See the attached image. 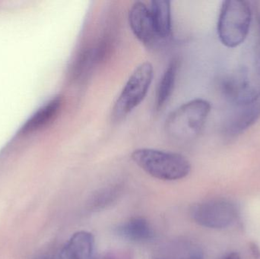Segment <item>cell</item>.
<instances>
[{
	"label": "cell",
	"instance_id": "obj_1",
	"mask_svg": "<svg viewBox=\"0 0 260 259\" xmlns=\"http://www.w3.org/2000/svg\"><path fill=\"white\" fill-rule=\"evenodd\" d=\"M257 21V36L248 60L223 82V93L235 106L248 104L260 99V13Z\"/></svg>",
	"mask_w": 260,
	"mask_h": 259
},
{
	"label": "cell",
	"instance_id": "obj_2",
	"mask_svg": "<svg viewBox=\"0 0 260 259\" xmlns=\"http://www.w3.org/2000/svg\"><path fill=\"white\" fill-rule=\"evenodd\" d=\"M210 112L211 104L207 100H189L169 114L165 123V132L175 142H191L203 130Z\"/></svg>",
	"mask_w": 260,
	"mask_h": 259
},
{
	"label": "cell",
	"instance_id": "obj_3",
	"mask_svg": "<svg viewBox=\"0 0 260 259\" xmlns=\"http://www.w3.org/2000/svg\"><path fill=\"white\" fill-rule=\"evenodd\" d=\"M131 158L145 173L160 180H180L191 171L189 161L174 152L143 147L135 150Z\"/></svg>",
	"mask_w": 260,
	"mask_h": 259
},
{
	"label": "cell",
	"instance_id": "obj_4",
	"mask_svg": "<svg viewBox=\"0 0 260 259\" xmlns=\"http://www.w3.org/2000/svg\"><path fill=\"white\" fill-rule=\"evenodd\" d=\"M251 21V6L248 2H223L217 25L220 41L229 48H235L241 45L248 36Z\"/></svg>",
	"mask_w": 260,
	"mask_h": 259
},
{
	"label": "cell",
	"instance_id": "obj_5",
	"mask_svg": "<svg viewBox=\"0 0 260 259\" xmlns=\"http://www.w3.org/2000/svg\"><path fill=\"white\" fill-rule=\"evenodd\" d=\"M153 77L154 68L149 62H142L135 68L114 103L112 112L114 120L124 118L143 102Z\"/></svg>",
	"mask_w": 260,
	"mask_h": 259
},
{
	"label": "cell",
	"instance_id": "obj_6",
	"mask_svg": "<svg viewBox=\"0 0 260 259\" xmlns=\"http://www.w3.org/2000/svg\"><path fill=\"white\" fill-rule=\"evenodd\" d=\"M190 215L195 223L203 228L224 230L238 221L240 209L233 201L216 198L192 205Z\"/></svg>",
	"mask_w": 260,
	"mask_h": 259
},
{
	"label": "cell",
	"instance_id": "obj_7",
	"mask_svg": "<svg viewBox=\"0 0 260 259\" xmlns=\"http://www.w3.org/2000/svg\"><path fill=\"white\" fill-rule=\"evenodd\" d=\"M237 109L228 117L223 133L228 138H234L244 133L260 119V99L248 104L236 106Z\"/></svg>",
	"mask_w": 260,
	"mask_h": 259
},
{
	"label": "cell",
	"instance_id": "obj_8",
	"mask_svg": "<svg viewBox=\"0 0 260 259\" xmlns=\"http://www.w3.org/2000/svg\"><path fill=\"white\" fill-rule=\"evenodd\" d=\"M129 24L134 36L146 47L157 41L149 7L142 2H136L129 9Z\"/></svg>",
	"mask_w": 260,
	"mask_h": 259
},
{
	"label": "cell",
	"instance_id": "obj_9",
	"mask_svg": "<svg viewBox=\"0 0 260 259\" xmlns=\"http://www.w3.org/2000/svg\"><path fill=\"white\" fill-rule=\"evenodd\" d=\"M150 259H204V252L193 240L176 238L162 243Z\"/></svg>",
	"mask_w": 260,
	"mask_h": 259
},
{
	"label": "cell",
	"instance_id": "obj_10",
	"mask_svg": "<svg viewBox=\"0 0 260 259\" xmlns=\"http://www.w3.org/2000/svg\"><path fill=\"white\" fill-rule=\"evenodd\" d=\"M114 232L120 238L133 243H146L155 237L154 228L147 219L134 217L117 225Z\"/></svg>",
	"mask_w": 260,
	"mask_h": 259
},
{
	"label": "cell",
	"instance_id": "obj_11",
	"mask_svg": "<svg viewBox=\"0 0 260 259\" xmlns=\"http://www.w3.org/2000/svg\"><path fill=\"white\" fill-rule=\"evenodd\" d=\"M94 237L88 231L72 236L53 259H92Z\"/></svg>",
	"mask_w": 260,
	"mask_h": 259
},
{
	"label": "cell",
	"instance_id": "obj_12",
	"mask_svg": "<svg viewBox=\"0 0 260 259\" xmlns=\"http://www.w3.org/2000/svg\"><path fill=\"white\" fill-rule=\"evenodd\" d=\"M149 10L157 39L169 38L172 33L171 2L153 0L150 3Z\"/></svg>",
	"mask_w": 260,
	"mask_h": 259
},
{
	"label": "cell",
	"instance_id": "obj_13",
	"mask_svg": "<svg viewBox=\"0 0 260 259\" xmlns=\"http://www.w3.org/2000/svg\"><path fill=\"white\" fill-rule=\"evenodd\" d=\"M178 67V61L174 59L168 64L162 75L156 92L155 108L157 111L161 110L174 92Z\"/></svg>",
	"mask_w": 260,
	"mask_h": 259
},
{
	"label": "cell",
	"instance_id": "obj_14",
	"mask_svg": "<svg viewBox=\"0 0 260 259\" xmlns=\"http://www.w3.org/2000/svg\"><path fill=\"white\" fill-rule=\"evenodd\" d=\"M62 104V100L61 97H56L50 100L27 122L25 126L23 127V131L24 132H31L51 123L57 117Z\"/></svg>",
	"mask_w": 260,
	"mask_h": 259
},
{
	"label": "cell",
	"instance_id": "obj_15",
	"mask_svg": "<svg viewBox=\"0 0 260 259\" xmlns=\"http://www.w3.org/2000/svg\"><path fill=\"white\" fill-rule=\"evenodd\" d=\"M123 189L120 184H113L99 189L88 201V208L92 211H99L111 206L120 197Z\"/></svg>",
	"mask_w": 260,
	"mask_h": 259
},
{
	"label": "cell",
	"instance_id": "obj_16",
	"mask_svg": "<svg viewBox=\"0 0 260 259\" xmlns=\"http://www.w3.org/2000/svg\"><path fill=\"white\" fill-rule=\"evenodd\" d=\"M249 250L253 259H260V247L257 243L252 242L249 244Z\"/></svg>",
	"mask_w": 260,
	"mask_h": 259
},
{
	"label": "cell",
	"instance_id": "obj_17",
	"mask_svg": "<svg viewBox=\"0 0 260 259\" xmlns=\"http://www.w3.org/2000/svg\"><path fill=\"white\" fill-rule=\"evenodd\" d=\"M221 259H241L239 254L237 252H230Z\"/></svg>",
	"mask_w": 260,
	"mask_h": 259
},
{
	"label": "cell",
	"instance_id": "obj_18",
	"mask_svg": "<svg viewBox=\"0 0 260 259\" xmlns=\"http://www.w3.org/2000/svg\"><path fill=\"white\" fill-rule=\"evenodd\" d=\"M96 259H114V258H111V257H110V256H102V257H99V258H98Z\"/></svg>",
	"mask_w": 260,
	"mask_h": 259
},
{
	"label": "cell",
	"instance_id": "obj_19",
	"mask_svg": "<svg viewBox=\"0 0 260 259\" xmlns=\"http://www.w3.org/2000/svg\"><path fill=\"white\" fill-rule=\"evenodd\" d=\"M40 259H47V258H40Z\"/></svg>",
	"mask_w": 260,
	"mask_h": 259
}]
</instances>
